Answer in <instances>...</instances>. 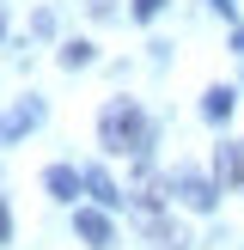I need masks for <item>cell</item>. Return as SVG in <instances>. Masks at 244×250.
<instances>
[{
    "instance_id": "obj_4",
    "label": "cell",
    "mask_w": 244,
    "mask_h": 250,
    "mask_svg": "<svg viewBox=\"0 0 244 250\" xmlns=\"http://www.w3.org/2000/svg\"><path fill=\"white\" fill-rule=\"evenodd\" d=\"M214 177H220V183H232V189H244V141H226V146H220Z\"/></svg>"
},
{
    "instance_id": "obj_13",
    "label": "cell",
    "mask_w": 244,
    "mask_h": 250,
    "mask_svg": "<svg viewBox=\"0 0 244 250\" xmlns=\"http://www.w3.org/2000/svg\"><path fill=\"white\" fill-rule=\"evenodd\" d=\"M232 43H238V49H244V31H232Z\"/></svg>"
},
{
    "instance_id": "obj_12",
    "label": "cell",
    "mask_w": 244,
    "mask_h": 250,
    "mask_svg": "<svg viewBox=\"0 0 244 250\" xmlns=\"http://www.w3.org/2000/svg\"><path fill=\"white\" fill-rule=\"evenodd\" d=\"M214 6H220V12H232V0H214Z\"/></svg>"
},
{
    "instance_id": "obj_3",
    "label": "cell",
    "mask_w": 244,
    "mask_h": 250,
    "mask_svg": "<svg viewBox=\"0 0 244 250\" xmlns=\"http://www.w3.org/2000/svg\"><path fill=\"white\" fill-rule=\"evenodd\" d=\"M43 122V104H12V110H0V141H12V134H24V128H37Z\"/></svg>"
},
{
    "instance_id": "obj_2",
    "label": "cell",
    "mask_w": 244,
    "mask_h": 250,
    "mask_svg": "<svg viewBox=\"0 0 244 250\" xmlns=\"http://www.w3.org/2000/svg\"><path fill=\"white\" fill-rule=\"evenodd\" d=\"M171 195H177L183 208H195V214H207V208H214V183L189 177V171H177V177H171Z\"/></svg>"
},
{
    "instance_id": "obj_10",
    "label": "cell",
    "mask_w": 244,
    "mask_h": 250,
    "mask_svg": "<svg viewBox=\"0 0 244 250\" xmlns=\"http://www.w3.org/2000/svg\"><path fill=\"white\" fill-rule=\"evenodd\" d=\"M134 6V19H159V6H165V0H128Z\"/></svg>"
},
{
    "instance_id": "obj_7",
    "label": "cell",
    "mask_w": 244,
    "mask_h": 250,
    "mask_svg": "<svg viewBox=\"0 0 244 250\" xmlns=\"http://www.w3.org/2000/svg\"><path fill=\"white\" fill-rule=\"evenodd\" d=\"M85 189H92V195H98L104 208H122V189H116V183L104 177V171H85Z\"/></svg>"
},
{
    "instance_id": "obj_6",
    "label": "cell",
    "mask_w": 244,
    "mask_h": 250,
    "mask_svg": "<svg viewBox=\"0 0 244 250\" xmlns=\"http://www.w3.org/2000/svg\"><path fill=\"white\" fill-rule=\"evenodd\" d=\"M73 226H80V238L92 244V250H104L110 238H116V232H110V220L98 214V208H80V214H73Z\"/></svg>"
},
{
    "instance_id": "obj_5",
    "label": "cell",
    "mask_w": 244,
    "mask_h": 250,
    "mask_svg": "<svg viewBox=\"0 0 244 250\" xmlns=\"http://www.w3.org/2000/svg\"><path fill=\"white\" fill-rule=\"evenodd\" d=\"M43 183H49V195H55V202H73V195L85 189V177H80L73 165H49V171H43Z\"/></svg>"
},
{
    "instance_id": "obj_9",
    "label": "cell",
    "mask_w": 244,
    "mask_h": 250,
    "mask_svg": "<svg viewBox=\"0 0 244 250\" xmlns=\"http://www.w3.org/2000/svg\"><path fill=\"white\" fill-rule=\"evenodd\" d=\"M85 61H92V43H67L61 49V67H85Z\"/></svg>"
},
{
    "instance_id": "obj_1",
    "label": "cell",
    "mask_w": 244,
    "mask_h": 250,
    "mask_svg": "<svg viewBox=\"0 0 244 250\" xmlns=\"http://www.w3.org/2000/svg\"><path fill=\"white\" fill-rule=\"evenodd\" d=\"M98 134H104V153H128L141 159L146 141H153V128H146V116L122 98V104H104V116H98Z\"/></svg>"
},
{
    "instance_id": "obj_11",
    "label": "cell",
    "mask_w": 244,
    "mask_h": 250,
    "mask_svg": "<svg viewBox=\"0 0 244 250\" xmlns=\"http://www.w3.org/2000/svg\"><path fill=\"white\" fill-rule=\"evenodd\" d=\"M12 238V226H6V202H0V244H6Z\"/></svg>"
},
{
    "instance_id": "obj_8",
    "label": "cell",
    "mask_w": 244,
    "mask_h": 250,
    "mask_svg": "<svg viewBox=\"0 0 244 250\" xmlns=\"http://www.w3.org/2000/svg\"><path fill=\"white\" fill-rule=\"evenodd\" d=\"M202 110H207L214 122H226V116H232V85H214V92L202 98Z\"/></svg>"
}]
</instances>
